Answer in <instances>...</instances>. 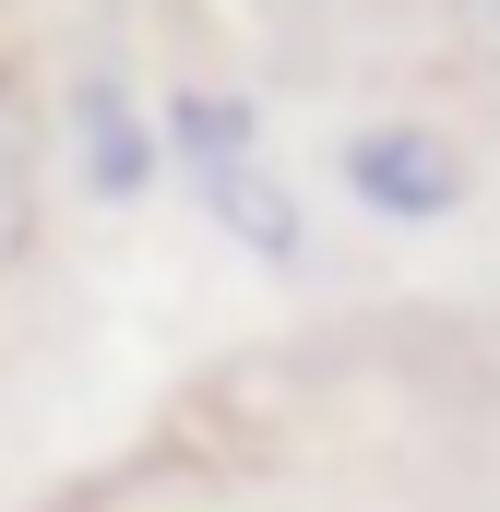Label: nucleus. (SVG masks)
<instances>
[{"mask_svg": "<svg viewBox=\"0 0 500 512\" xmlns=\"http://www.w3.org/2000/svg\"><path fill=\"white\" fill-rule=\"evenodd\" d=\"M346 191H358L370 227H441L477 191V167H465L453 131H429V120H358L346 131Z\"/></svg>", "mask_w": 500, "mask_h": 512, "instance_id": "obj_1", "label": "nucleus"}, {"mask_svg": "<svg viewBox=\"0 0 500 512\" xmlns=\"http://www.w3.org/2000/svg\"><path fill=\"white\" fill-rule=\"evenodd\" d=\"M72 167H84L96 203H131V191L167 167V143H155V120L131 108L120 72H84V84H72Z\"/></svg>", "mask_w": 500, "mask_h": 512, "instance_id": "obj_2", "label": "nucleus"}, {"mask_svg": "<svg viewBox=\"0 0 500 512\" xmlns=\"http://www.w3.org/2000/svg\"><path fill=\"white\" fill-rule=\"evenodd\" d=\"M191 203L227 227V251L274 262V274H298V262H310V215H298V191H286L262 155H239V167H203V179H191Z\"/></svg>", "mask_w": 500, "mask_h": 512, "instance_id": "obj_3", "label": "nucleus"}, {"mask_svg": "<svg viewBox=\"0 0 500 512\" xmlns=\"http://www.w3.org/2000/svg\"><path fill=\"white\" fill-rule=\"evenodd\" d=\"M155 143H167V167H179V179H203V167L262 155V108L227 96V84H179V96L155 108Z\"/></svg>", "mask_w": 500, "mask_h": 512, "instance_id": "obj_4", "label": "nucleus"}, {"mask_svg": "<svg viewBox=\"0 0 500 512\" xmlns=\"http://www.w3.org/2000/svg\"><path fill=\"white\" fill-rule=\"evenodd\" d=\"M24 239H36V155H24V120L0 96V262H24Z\"/></svg>", "mask_w": 500, "mask_h": 512, "instance_id": "obj_5", "label": "nucleus"}, {"mask_svg": "<svg viewBox=\"0 0 500 512\" xmlns=\"http://www.w3.org/2000/svg\"><path fill=\"white\" fill-rule=\"evenodd\" d=\"M453 36H465L477 72H500V0H453Z\"/></svg>", "mask_w": 500, "mask_h": 512, "instance_id": "obj_6", "label": "nucleus"}]
</instances>
